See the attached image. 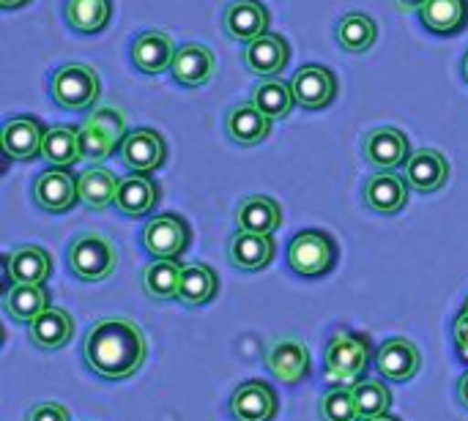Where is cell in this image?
<instances>
[{"label": "cell", "mask_w": 468, "mask_h": 421, "mask_svg": "<svg viewBox=\"0 0 468 421\" xmlns=\"http://www.w3.org/2000/svg\"><path fill=\"white\" fill-rule=\"evenodd\" d=\"M118 178L104 170V167H88L82 175H80V200L93 208V211H101L107 205H115V195H118Z\"/></svg>", "instance_id": "obj_33"}, {"label": "cell", "mask_w": 468, "mask_h": 421, "mask_svg": "<svg viewBox=\"0 0 468 421\" xmlns=\"http://www.w3.org/2000/svg\"><path fill=\"white\" fill-rule=\"evenodd\" d=\"M291 58L288 41L277 33H263L244 47V66L258 77H277Z\"/></svg>", "instance_id": "obj_23"}, {"label": "cell", "mask_w": 468, "mask_h": 421, "mask_svg": "<svg viewBox=\"0 0 468 421\" xmlns=\"http://www.w3.org/2000/svg\"><path fill=\"white\" fill-rule=\"evenodd\" d=\"M228 260L241 271H263L274 260V238L263 233L239 230L228 241Z\"/></svg>", "instance_id": "obj_21"}, {"label": "cell", "mask_w": 468, "mask_h": 421, "mask_svg": "<svg viewBox=\"0 0 468 421\" xmlns=\"http://www.w3.org/2000/svg\"><path fill=\"white\" fill-rule=\"evenodd\" d=\"M420 367H422V356H420L417 345L406 337L387 340L376 353L378 375L392 384H409L420 373Z\"/></svg>", "instance_id": "obj_11"}, {"label": "cell", "mask_w": 468, "mask_h": 421, "mask_svg": "<svg viewBox=\"0 0 468 421\" xmlns=\"http://www.w3.org/2000/svg\"><path fill=\"white\" fill-rule=\"evenodd\" d=\"M447 178H450V162L444 159V153H439L433 148H420L406 162V181L420 195L439 192L447 184Z\"/></svg>", "instance_id": "obj_20"}, {"label": "cell", "mask_w": 468, "mask_h": 421, "mask_svg": "<svg viewBox=\"0 0 468 421\" xmlns=\"http://www.w3.org/2000/svg\"><path fill=\"white\" fill-rule=\"evenodd\" d=\"M452 332H455V348H458V353L468 362V312H461V315H458Z\"/></svg>", "instance_id": "obj_40"}, {"label": "cell", "mask_w": 468, "mask_h": 421, "mask_svg": "<svg viewBox=\"0 0 468 421\" xmlns=\"http://www.w3.org/2000/svg\"><path fill=\"white\" fill-rule=\"evenodd\" d=\"M373 351L370 342L359 334H348V332H337L326 348V378L337 386H354L356 381H362V373L370 367Z\"/></svg>", "instance_id": "obj_5"}, {"label": "cell", "mask_w": 468, "mask_h": 421, "mask_svg": "<svg viewBox=\"0 0 468 421\" xmlns=\"http://www.w3.org/2000/svg\"><path fill=\"white\" fill-rule=\"evenodd\" d=\"M44 132L47 129H41V123L33 115L8 118L3 123V132H0L3 153L14 162H30V159L41 156Z\"/></svg>", "instance_id": "obj_12"}, {"label": "cell", "mask_w": 468, "mask_h": 421, "mask_svg": "<svg viewBox=\"0 0 468 421\" xmlns=\"http://www.w3.org/2000/svg\"><path fill=\"white\" fill-rule=\"evenodd\" d=\"M252 101H255V107H258L266 118L277 121V118H288V115H291V110H293V104H296V96H293L291 82H282V79H277V77H269V79H263V82L255 88Z\"/></svg>", "instance_id": "obj_34"}, {"label": "cell", "mask_w": 468, "mask_h": 421, "mask_svg": "<svg viewBox=\"0 0 468 421\" xmlns=\"http://www.w3.org/2000/svg\"><path fill=\"white\" fill-rule=\"evenodd\" d=\"M365 159L378 170H398L400 164H406L411 159L409 137L392 126L373 129L365 137Z\"/></svg>", "instance_id": "obj_14"}, {"label": "cell", "mask_w": 468, "mask_h": 421, "mask_svg": "<svg viewBox=\"0 0 468 421\" xmlns=\"http://www.w3.org/2000/svg\"><path fill=\"white\" fill-rule=\"evenodd\" d=\"M463 77H466V82H468V52H466V58H463Z\"/></svg>", "instance_id": "obj_45"}, {"label": "cell", "mask_w": 468, "mask_h": 421, "mask_svg": "<svg viewBox=\"0 0 468 421\" xmlns=\"http://www.w3.org/2000/svg\"><path fill=\"white\" fill-rule=\"evenodd\" d=\"M420 16L431 33L452 36L466 27L468 0H425V5L420 8Z\"/></svg>", "instance_id": "obj_28"}, {"label": "cell", "mask_w": 468, "mask_h": 421, "mask_svg": "<svg viewBox=\"0 0 468 421\" xmlns=\"http://www.w3.org/2000/svg\"><path fill=\"white\" fill-rule=\"evenodd\" d=\"M181 271L184 266L178 260H154L143 271V290L154 301H170L178 299L181 288Z\"/></svg>", "instance_id": "obj_32"}, {"label": "cell", "mask_w": 468, "mask_h": 421, "mask_svg": "<svg viewBox=\"0 0 468 421\" xmlns=\"http://www.w3.org/2000/svg\"><path fill=\"white\" fill-rule=\"evenodd\" d=\"M74 337V321L66 310L49 307L33 323H27V340L41 351H60Z\"/></svg>", "instance_id": "obj_24"}, {"label": "cell", "mask_w": 468, "mask_h": 421, "mask_svg": "<svg viewBox=\"0 0 468 421\" xmlns=\"http://www.w3.org/2000/svg\"><path fill=\"white\" fill-rule=\"evenodd\" d=\"M409 181L400 178L395 170H378L365 184V205L381 216L400 214L409 203Z\"/></svg>", "instance_id": "obj_13"}, {"label": "cell", "mask_w": 468, "mask_h": 421, "mask_svg": "<svg viewBox=\"0 0 468 421\" xmlns=\"http://www.w3.org/2000/svg\"><path fill=\"white\" fill-rule=\"evenodd\" d=\"M214 71H217V58H214V52L208 47L184 44V47L176 49L170 74L184 88H203L206 82H211Z\"/></svg>", "instance_id": "obj_17"}, {"label": "cell", "mask_w": 468, "mask_h": 421, "mask_svg": "<svg viewBox=\"0 0 468 421\" xmlns=\"http://www.w3.org/2000/svg\"><path fill=\"white\" fill-rule=\"evenodd\" d=\"M458 397H461V405L468 411V373L461 378V384H458Z\"/></svg>", "instance_id": "obj_42"}, {"label": "cell", "mask_w": 468, "mask_h": 421, "mask_svg": "<svg viewBox=\"0 0 468 421\" xmlns=\"http://www.w3.org/2000/svg\"><path fill=\"white\" fill-rule=\"evenodd\" d=\"M376 36H378L376 22L367 14H362V11L346 14L340 19V25H337V41H340V47L346 52H354V55L367 52L376 44Z\"/></svg>", "instance_id": "obj_35"}, {"label": "cell", "mask_w": 468, "mask_h": 421, "mask_svg": "<svg viewBox=\"0 0 468 421\" xmlns=\"http://www.w3.org/2000/svg\"><path fill=\"white\" fill-rule=\"evenodd\" d=\"M219 279L211 266L206 263H192L184 266L181 271V288H178V301L184 307H203L217 296Z\"/></svg>", "instance_id": "obj_30"}, {"label": "cell", "mask_w": 468, "mask_h": 421, "mask_svg": "<svg viewBox=\"0 0 468 421\" xmlns=\"http://www.w3.org/2000/svg\"><path fill=\"white\" fill-rule=\"evenodd\" d=\"M173 58H176V44L162 30H145L132 44V63L143 74L156 77L167 71L173 66Z\"/></svg>", "instance_id": "obj_19"}, {"label": "cell", "mask_w": 468, "mask_h": 421, "mask_svg": "<svg viewBox=\"0 0 468 421\" xmlns=\"http://www.w3.org/2000/svg\"><path fill=\"white\" fill-rule=\"evenodd\" d=\"M25 3H30V0H0V8H5V11H14V8H22Z\"/></svg>", "instance_id": "obj_43"}, {"label": "cell", "mask_w": 468, "mask_h": 421, "mask_svg": "<svg viewBox=\"0 0 468 421\" xmlns=\"http://www.w3.org/2000/svg\"><path fill=\"white\" fill-rule=\"evenodd\" d=\"M222 27L233 41L250 44L269 27V11L258 0H233L225 5Z\"/></svg>", "instance_id": "obj_16"}, {"label": "cell", "mask_w": 468, "mask_h": 421, "mask_svg": "<svg viewBox=\"0 0 468 421\" xmlns=\"http://www.w3.org/2000/svg\"><path fill=\"white\" fill-rule=\"evenodd\" d=\"M25 421H71L69 419V411L66 405L60 403H38L27 411V419Z\"/></svg>", "instance_id": "obj_39"}, {"label": "cell", "mask_w": 468, "mask_h": 421, "mask_svg": "<svg viewBox=\"0 0 468 421\" xmlns=\"http://www.w3.org/2000/svg\"><path fill=\"white\" fill-rule=\"evenodd\" d=\"M112 14L110 0H66V22L77 33H99Z\"/></svg>", "instance_id": "obj_36"}, {"label": "cell", "mask_w": 468, "mask_h": 421, "mask_svg": "<svg viewBox=\"0 0 468 421\" xmlns=\"http://www.w3.org/2000/svg\"><path fill=\"white\" fill-rule=\"evenodd\" d=\"M143 247L154 260H178L189 247V225L176 214L154 216L143 230Z\"/></svg>", "instance_id": "obj_7"}, {"label": "cell", "mask_w": 468, "mask_h": 421, "mask_svg": "<svg viewBox=\"0 0 468 421\" xmlns=\"http://www.w3.org/2000/svg\"><path fill=\"white\" fill-rule=\"evenodd\" d=\"M351 389H354V400H356V408H359L362 421L376 419V416H387V411L392 405V395H389L387 384L362 378Z\"/></svg>", "instance_id": "obj_37"}, {"label": "cell", "mask_w": 468, "mask_h": 421, "mask_svg": "<svg viewBox=\"0 0 468 421\" xmlns=\"http://www.w3.org/2000/svg\"><path fill=\"white\" fill-rule=\"evenodd\" d=\"M291 88H293L296 104L304 107V110H324V107L332 104V99L337 93L335 74L326 66H304V68H299Z\"/></svg>", "instance_id": "obj_18"}, {"label": "cell", "mask_w": 468, "mask_h": 421, "mask_svg": "<svg viewBox=\"0 0 468 421\" xmlns=\"http://www.w3.org/2000/svg\"><path fill=\"white\" fill-rule=\"evenodd\" d=\"M266 370L274 381L296 386L310 375V353L299 340H274L266 348Z\"/></svg>", "instance_id": "obj_10"}, {"label": "cell", "mask_w": 468, "mask_h": 421, "mask_svg": "<svg viewBox=\"0 0 468 421\" xmlns=\"http://www.w3.org/2000/svg\"><path fill=\"white\" fill-rule=\"evenodd\" d=\"M225 132L233 142L239 145H258L269 137L271 132V118H266L255 101H247V104H239L228 112L225 118Z\"/></svg>", "instance_id": "obj_25"}, {"label": "cell", "mask_w": 468, "mask_h": 421, "mask_svg": "<svg viewBox=\"0 0 468 421\" xmlns=\"http://www.w3.org/2000/svg\"><path fill=\"white\" fill-rule=\"evenodd\" d=\"M69 271L82 282H101L107 279L118 266L115 244L107 236L99 233H82L71 241L66 252Z\"/></svg>", "instance_id": "obj_2"}, {"label": "cell", "mask_w": 468, "mask_h": 421, "mask_svg": "<svg viewBox=\"0 0 468 421\" xmlns=\"http://www.w3.org/2000/svg\"><path fill=\"white\" fill-rule=\"evenodd\" d=\"M367 421H400V419H395V416H376V419H367Z\"/></svg>", "instance_id": "obj_44"}, {"label": "cell", "mask_w": 468, "mask_h": 421, "mask_svg": "<svg viewBox=\"0 0 468 421\" xmlns=\"http://www.w3.org/2000/svg\"><path fill=\"white\" fill-rule=\"evenodd\" d=\"M41 156L52 167H71V164H77L82 159L80 129H74V126H49L44 132Z\"/></svg>", "instance_id": "obj_31"}, {"label": "cell", "mask_w": 468, "mask_h": 421, "mask_svg": "<svg viewBox=\"0 0 468 421\" xmlns=\"http://www.w3.org/2000/svg\"><path fill=\"white\" fill-rule=\"evenodd\" d=\"M318 414L324 421H359V408L354 400V389L351 386H335L329 389L321 403H318Z\"/></svg>", "instance_id": "obj_38"}, {"label": "cell", "mask_w": 468, "mask_h": 421, "mask_svg": "<svg viewBox=\"0 0 468 421\" xmlns=\"http://www.w3.org/2000/svg\"><path fill=\"white\" fill-rule=\"evenodd\" d=\"M165 156H167L165 137L154 129H134L126 134V140L121 145L123 164L137 175H148V173L159 170L165 164Z\"/></svg>", "instance_id": "obj_9"}, {"label": "cell", "mask_w": 468, "mask_h": 421, "mask_svg": "<svg viewBox=\"0 0 468 421\" xmlns=\"http://www.w3.org/2000/svg\"><path fill=\"white\" fill-rule=\"evenodd\" d=\"M49 93H52L58 107L71 110V112H88L96 104L99 93H101V82H99V74L90 66L66 63L52 74Z\"/></svg>", "instance_id": "obj_3"}, {"label": "cell", "mask_w": 468, "mask_h": 421, "mask_svg": "<svg viewBox=\"0 0 468 421\" xmlns=\"http://www.w3.org/2000/svg\"><path fill=\"white\" fill-rule=\"evenodd\" d=\"M3 310L16 323H33L44 310H49V293L44 285H14L3 296Z\"/></svg>", "instance_id": "obj_29"}, {"label": "cell", "mask_w": 468, "mask_h": 421, "mask_svg": "<svg viewBox=\"0 0 468 421\" xmlns=\"http://www.w3.org/2000/svg\"><path fill=\"white\" fill-rule=\"evenodd\" d=\"M463 312H468V299H466V304H463Z\"/></svg>", "instance_id": "obj_46"}, {"label": "cell", "mask_w": 468, "mask_h": 421, "mask_svg": "<svg viewBox=\"0 0 468 421\" xmlns=\"http://www.w3.org/2000/svg\"><path fill=\"white\" fill-rule=\"evenodd\" d=\"M33 200L47 214H66L80 200V178H74L69 167H49L36 178Z\"/></svg>", "instance_id": "obj_8"}, {"label": "cell", "mask_w": 468, "mask_h": 421, "mask_svg": "<svg viewBox=\"0 0 468 421\" xmlns=\"http://www.w3.org/2000/svg\"><path fill=\"white\" fill-rule=\"evenodd\" d=\"M236 225H239V230H247V233L271 236L282 225V208L277 200H271L266 195L244 197L241 205L236 208Z\"/></svg>", "instance_id": "obj_26"}, {"label": "cell", "mask_w": 468, "mask_h": 421, "mask_svg": "<svg viewBox=\"0 0 468 421\" xmlns=\"http://www.w3.org/2000/svg\"><path fill=\"white\" fill-rule=\"evenodd\" d=\"M395 5L400 11H420L425 5V0H395Z\"/></svg>", "instance_id": "obj_41"}, {"label": "cell", "mask_w": 468, "mask_h": 421, "mask_svg": "<svg viewBox=\"0 0 468 421\" xmlns=\"http://www.w3.org/2000/svg\"><path fill=\"white\" fill-rule=\"evenodd\" d=\"M159 200V189L151 178L145 175H129V178H121L118 184V195H115V208L123 214V216H145L154 211Z\"/></svg>", "instance_id": "obj_27"}, {"label": "cell", "mask_w": 468, "mask_h": 421, "mask_svg": "<svg viewBox=\"0 0 468 421\" xmlns=\"http://www.w3.org/2000/svg\"><path fill=\"white\" fill-rule=\"evenodd\" d=\"M337 260L335 238L324 230H302L288 247V266L302 277H324Z\"/></svg>", "instance_id": "obj_6"}, {"label": "cell", "mask_w": 468, "mask_h": 421, "mask_svg": "<svg viewBox=\"0 0 468 421\" xmlns=\"http://www.w3.org/2000/svg\"><path fill=\"white\" fill-rule=\"evenodd\" d=\"M277 408V395L263 381H247L230 397V414L236 421H271Z\"/></svg>", "instance_id": "obj_15"}, {"label": "cell", "mask_w": 468, "mask_h": 421, "mask_svg": "<svg viewBox=\"0 0 468 421\" xmlns=\"http://www.w3.org/2000/svg\"><path fill=\"white\" fill-rule=\"evenodd\" d=\"M5 277L14 285H44L52 274V258L33 244L16 247L11 255L3 258Z\"/></svg>", "instance_id": "obj_22"}, {"label": "cell", "mask_w": 468, "mask_h": 421, "mask_svg": "<svg viewBox=\"0 0 468 421\" xmlns=\"http://www.w3.org/2000/svg\"><path fill=\"white\" fill-rule=\"evenodd\" d=\"M145 356V334L129 318L96 321L82 342V359L88 370L104 381H129L143 367Z\"/></svg>", "instance_id": "obj_1"}, {"label": "cell", "mask_w": 468, "mask_h": 421, "mask_svg": "<svg viewBox=\"0 0 468 421\" xmlns=\"http://www.w3.org/2000/svg\"><path fill=\"white\" fill-rule=\"evenodd\" d=\"M126 118L115 110V107H101L93 110L85 123L80 126V148H82V159L90 162H101L107 156H112L123 140H126Z\"/></svg>", "instance_id": "obj_4"}]
</instances>
